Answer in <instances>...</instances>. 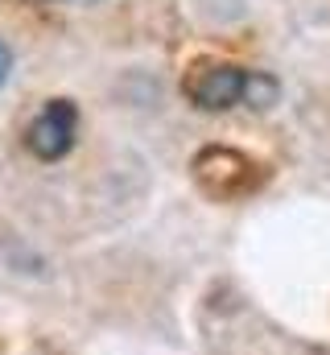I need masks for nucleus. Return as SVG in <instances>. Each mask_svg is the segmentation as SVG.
<instances>
[{
    "label": "nucleus",
    "instance_id": "1",
    "mask_svg": "<svg viewBox=\"0 0 330 355\" xmlns=\"http://www.w3.org/2000/svg\"><path fill=\"white\" fill-rule=\"evenodd\" d=\"M248 87L252 71L223 58H194L182 75V95L202 112H227L236 103H248Z\"/></svg>",
    "mask_w": 330,
    "mask_h": 355
},
{
    "label": "nucleus",
    "instance_id": "2",
    "mask_svg": "<svg viewBox=\"0 0 330 355\" xmlns=\"http://www.w3.org/2000/svg\"><path fill=\"white\" fill-rule=\"evenodd\" d=\"M194 182L215 198H240V194H252L264 182V170L252 157H244L240 149L211 145V149L194 153Z\"/></svg>",
    "mask_w": 330,
    "mask_h": 355
},
{
    "label": "nucleus",
    "instance_id": "3",
    "mask_svg": "<svg viewBox=\"0 0 330 355\" xmlns=\"http://www.w3.org/2000/svg\"><path fill=\"white\" fill-rule=\"evenodd\" d=\"M79 137V107L71 99H46V107L25 128V149L37 162H58L75 149Z\"/></svg>",
    "mask_w": 330,
    "mask_h": 355
},
{
    "label": "nucleus",
    "instance_id": "4",
    "mask_svg": "<svg viewBox=\"0 0 330 355\" xmlns=\"http://www.w3.org/2000/svg\"><path fill=\"white\" fill-rule=\"evenodd\" d=\"M8 71H12V50L0 42V87H4V79H8Z\"/></svg>",
    "mask_w": 330,
    "mask_h": 355
}]
</instances>
